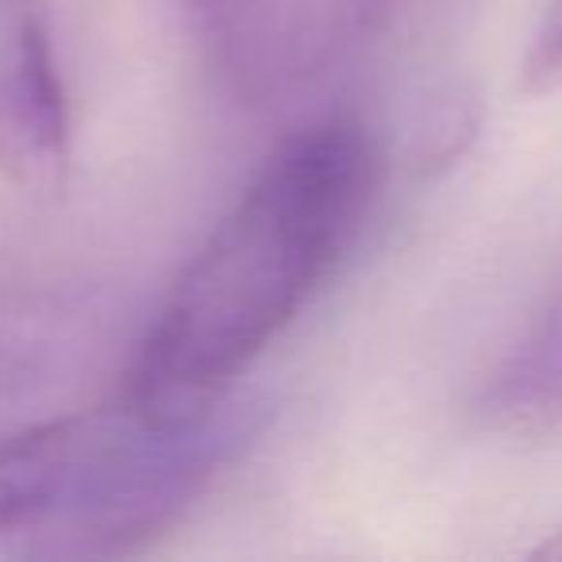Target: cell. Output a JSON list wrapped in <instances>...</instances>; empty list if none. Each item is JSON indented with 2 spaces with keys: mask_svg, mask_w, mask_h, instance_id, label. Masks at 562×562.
<instances>
[{
  "mask_svg": "<svg viewBox=\"0 0 562 562\" xmlns=\"http://www.w3.org/2000/svg\"><path fill=\"white\" fill-rule=\"evenodd\" d=\"M374 186V143L351 120L281 143L173 281L127 397L166 413L232 397L355 239Z\"/></svg>",
  "mask_w": 562,
  "mask_h": 562,
  "instance_id": "1",
  "label": "cell"
},
{
  "mask_svg": "<svg viewBox=\"0 0 562 562\" xmlns=\"http://www.w3.org/2000/svg\"><path fill=\"white\" fill-rule=\"evenodd\" d=\"M255 405L162 413L127 397L0 443V554L112 559L166 531L255 436Z\"/></svg>",
  "mask_w": 562,
  "mask_h": 562,
  "instance_id": "2",
  "label": "cell"
},
{
  "mask_svg": "<svg viewBox=\"0 0 562 562\" xmlns=\"http://www.w3.org/2000/svg\"><path fill=\"white\" fill-rule=\"evenodd\" d=\"M70 170V97L43 0H0V173L58 193Z\"/></svg>",
  "mask_w": 562,
  "mask_h": 562,
  "instance_id": "3",
  "label": "cell"
},
{
  "mask_svg": "<svg viewBox=\"0 0 562 562\" xmlns=\"http://www.w3.org/2000/svg\"><path fill=\"white\" fill-rule=\"evenodd\" d=\"M485 413L505 428H536L562 416V290L493 374Z\"/></svg>",
  "mask_w": 562,
  "mask_h": 562,
  "instance_id": "4",
  "label": "cell"
},
{
  "mask_svg": "<svg viewBox=\"0 0 562 562\" xmlns=\"http://www.w3.org/2000/svg\"><path fill=\"white\" fill-rule=\"evenodd\" d=\"M520 78L528 93L562 89V0H547L543 16H539L536 32H531Z\"/></svg>",
  "mask_w": 562,
  "mask_h": 562,
  "instance_id": "5",
  "label": "cell"
},
{
  "mask_svg": "<svg viewBox=\"0 0 562 562\" xmlns=\"http://www.w3.org/2000/svg\"><path fill=\"white\" fill-rule=\"evenodd\" d=\"M178 4H186L189 16L224 43H239V24L258 12V0H178Z\"/></svg>",
  "mask_w": 562,
  "mask_h": 562,
  "instance_id": "6",
  "label": "cell"
}]
</instances>
